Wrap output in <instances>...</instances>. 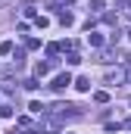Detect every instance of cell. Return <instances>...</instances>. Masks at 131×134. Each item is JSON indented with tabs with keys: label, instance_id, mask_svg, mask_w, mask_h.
<instances>
[{
	"label": "cell",
	"instance_id": "d6986e66",
	"mask_svg": "<svg viewBox=\"0 0 131 134\" xmlns=\"http://www.w3.org/2000/svg\"><path fill=\"white\" fill-rule=\"evenodd\" d=\"M0 3H6V0H0Z\"/></svg>",
	"mask_w": 131,
	"mask_h": 134
},
{
	"label": "cell",
	"instance_id": "30bf717a",
	"mask_svg": "<svg viewBox=\"0 0 131 134\" xmlns=\"http://www.w3.org/2000/svg\"><path fill=\"white\" fill-rule=\"evenodd\" d=\"M66 63H69V66H78V63H81V56H78L75 50H69V56H66Z\"/></svg>",
	"mask_w": 131,
	"mask_h": 134
},
{
	"label": "cell",
	"instance_id": "5b68a950",
	"mask_svg": "<svg viewBox=\"0 0 131 134\" xmlns=\"http://www.w3.org/2000/svg\"><path fill=\"white\" fill-rule=\"evenodd\" d=\"M56 19H59V25H72V22H75V19H72V13H66V9L56 13Z\"/></svg>",
	"mask_w": 131,
	"mask_h": 134
},
{
	"label": "cell",
	"instance_id": "2e32d148",
	"mask_svg": "<svg viewBox=\"0 0 131 134\" xmlns=\"http://www.w3.org/2000/svg\"><path fill=\"white\" fill-rule=\"evenodd\" d=\"M116 6H122V9H128V13H131V0H116Z\"/></svg>",
	"mask_w": 131,
	"mask_h": 134
},
{
	"label": "cell",
	"instance_id": "52a82bcc",
	"mask_svg": "<svg viewBox=\"0 0 131 134\" xmlns=\"http://www.w3.org/2000/svg\"><path fill=\"white\" fill-rule=\"evenodd\" d=\"M13 63H16V69L25 63V50H22V47H19V50H13Z\"/></svg>",
	"mask_w": 131,
	"mask_h": 134
},
{
	"label": "cell",
	"instance_id": "277c9868",
	"mask_svg": "<svg viewBox=\"0 0 131 134\" xmlns=\"http://www.w3.org/2000/svg\"><path fill=\"white\" fill-rule=\"evenodd\" d=\"M50 69H53V63H37V66H34V78H44Z\"/></svg>",
	"mask_w": 131,
	"mask_h": 134
},
{
	"label": "cell",
	"instance_id": "4fadbf2b",
	"mask_svg": "<svg viewBox=\"0 0 131 134\" xmlns=\"http://www.w3.org/2000/svg\"><path fill=\"white\" fill-rule=\"evenodd\" d=\"M94 100H97V103H109V94H106V91H97Z\"/></svg>",
	"mask_w": 131,
	"mask_h": 134
},
{
	"label": "cell",
	"instance_id": "7c38bea8",
	"mask_svg": "<svg viewBox=\"0 0 131 134\" xmlns=\"http://www.w3.org/2000/svg\"><path fill=\"white\" fill-rule=\"evenodd\" d=\"M103 6H106V0H91V9L94 13H103Z\"/></svg>",
	"mask_w": 131,
	"mask_h": 134
},
{
	"label": "cell",
	"instance_id": "ac0fdd59",
	"mask_svg": "<svg viewBox=\"0 0 131 134\" xmlns=\"http://www.w3.org/2000/svg\"><path fill=\"white\" fill-rule=\"evenodd\" d=\"M128 41H131V28H128Z\"/></svg>",
	"mask_w": 131,
	"mask_h": 134
},
{
	"label": "cell",
	"instance_id": "3957f363",
	"mask_svg": "<svg viewBox=\"0 0 131 134\" xmlns=\"http://www.w3.org/2000/svg\"><path fill=\"white\" fill-rule=\"evenodd\" d=\"M122 81H125V72H122V69L106 72V84H109V87H116V84H122Z\"/></svg>",
	"mask_w": 131,
	"mask_h": 134
},
{
	"label": "cell",
	"instance_id": "8992f818",
	"mask_svg": "<svg viewBox=\"0 0 131 134\" xmlns=\"http://www.w3.org/2000/svg\"><path fill=\"white\" fill-rule=\"evenodd\" d=\"M13 50H16L13 41H3V44H0V56H13Z\"/></svg>",
	"mask_w": 131,
	"mask_h": 134
},
{
	"label": "cell",
	"instance_id": "e0dca14e",
	"mask_svg": "<svg viewBox=\"0 0 131 134\" xmlns=\"http://www.w3.org/2000/svg\"><path fill=\"white\" fill-rule=\"evenodd\" d=\"M59 3H72V0H59Z\"/></svg>",
	"mask_w": 131,
	"mask_h": 134
},
{
	"label": "cell",
	"instance_id": "ba28073f",
	"mask_svg": "<svg viewBox=\"0 0 131 134\" xmlns=\"http://www.w3.org/2000/svg\"><path fill=\"white\" fill-rule=\"evenodd\" d=\"M75 87H78V91H84V94H88V91H91V78H78V81H75Z\"/></svg>",
	"mask_w": 131,
	"mask_h": 134
},
{
	"label": "cell",
	"instance_id": "9a60e30c",
	"mask_svg": "<svg viewBox=\"0 0 131 134\" xmlns=\"http://www.w3.org/2000/svg\"><path fill=\"white\" fill-rule=\"evenodd\" d=\"M25 47H28V50H37V47H41V41H37V37H28V44H25Z\"/></svg>",
	"mask_w": 131,
	"mask_h": 134
},
{
	"label": "cell",
	"instance_id": "9c48e42d",
	"mask_svg": "<svg viewBox=\"0 0 131 134\" xmlns=\"http://www.w3.org/2000/svg\"><path fill=\"white\" fill-rule=\"evenodd\" d=\"M28 109H31L34 115H44V112H47V106H44V103H37V100H34L31 106H28Z\"/></svg>",
	"mask_w": 131,
	"mask_h": 134
},
{
	"label": "cell",
	"instance_id": "5bb4252c",
	"mask_svg": "<svg viewBox=\"0 0 131 134\" xmlns=\"http://www.w3.org/2000/svg\"><path fill=\"white\" fill-rule=\"evenodd\" d=\"M47 22H50L47 16H37V19H34V25H37V28H47Z\"/></svg>",
	"mask_w": 131,
	"mask_h": 134
},
{
	"label": "cell",
	"instance_id": "8fae6325",
	"mask_svg": "<svg viewBox=\"0 0 131 134\" xmlns=\"http://www.w3.org/2000/svg\"><path fill=\"white\" fill-rule=\"evenodd\" d=\"M88 41H91V47H100V44H103V37H100L97 31H91V34H88Z\"/></svg>",
	"mask_w": 131,
	"mask_h": 134
},
{
	"label": "cell",
	"instance_id": "7a4b0ae2",
	"mask_svg": "<svg viewBox=\"0 0 131 134\" xmlns=\"http://www.w3.org/2000/svg\"><path fill=\"white\" fill-rule=\"evenodd\" d=\"M69 84H75V81H72V75H69V72H63V75H56V78H53V84H50V87H53V91H66Z\"/></svg>",
	"mask_w": 131,
	"mask_h": 134
},
{
	"label": "cell",
	"instance_id": "6da1fadb",
	"mask_svg": "<svg viewBox=\"0 0 131 134\" xmlns=\"http://www.w3.org/2000/svg\"><path fill=\"white\" fill-rule=\"evenodd\" d=\"M53 112H56L59 119H66V115H78V106H72V103H56Z\"/></svg>",
	"mask_w": 131,
	"mask_h": 134
}]
</instances>
